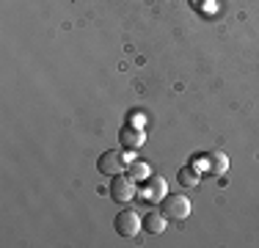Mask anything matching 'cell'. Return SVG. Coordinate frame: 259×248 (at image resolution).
Masks as SVG:
<instances>
[{
    "label": "cell",
    "mask_w": 259,
    "mask_h": 248,
    "mask_svg": "<svg viewBox=\"0 0 259 248\" xmlns=\"http://www.w3.org/2000/svg\"><path fill=\"white\" fill-rule=\"evenodd\" d=\"M165 196H168V182H165L163 177H149V179H146V185L141 188V198H146L149 204L163 201Z\"/></svg>",
    "instance_id": "5b68a950"
},
{
    "label": "cell",
    "mask_w": 259,
    "mask_h": 248,
    "mask_svg": "<svg viewBox=\"0 0 259 248\" xmlns=\"http://www.w3.org/2000/svg\"><path fill=\"white\" fill-rule=\"evenodd\" d=\"M144 229L149 234H163L165 232V215H163V210H149V215H144Z\"/></svg>",
    "instance_id": "ba28073f"
},
{
    "label": "cell",
    "mask_w": 259,
    "mask_h": 248,
    "mask_svg": "<svg viewBox=\"0 0 259 248\" xmlns=\"http://www.w3.org/2000/svg\"><path fill=\"white\" fill-rule=\"evenodd\" d=\"M119 141H121V146L124 149H138L141 144L146 141V135H144V130L141 127H121V133H119Z\"/></svg>",
    "instance_id": "8992f818"
},
{
    "label": "cell",
    "mask_w": 259,
    "mask_h": 248,
    "mask_svg": "<svg viewBox=\"0 0 259 248\" xmlns=\"http://www.w3.org/2000/svg\"><path fill=\"white\" fill-rule=\"evenodd\" d=\"M177 179H180L182 188H196L199 185V169L196 166H185V169H180V174H177Z\"/></svg>",
    "instance_id": "9c48e42d"
},
{
    "label": "cell",
    "mask_w": 259,
    "mask_h": 248,
    "mask_svg": "<svg viewBox=\"0 0 259 248\" xmlns=\"http://www.w3.org/2000/svg\"><path fill=\"white\" fill-rule=\"evenodd\" d=\"M160 210H163V215L171 218V221H185L190 213H193V204H190L188 196L171 193V196H165L163 201H160Z\"/></svg>",
    "instance_id": "7a4b0ae2"
},
{
    "label": "cell",
    "mask_w": 259,
    "mask_h": 248,
    "mask_svg": "<svg viewBox=\"0 0 259 248\" xmlns=\"http://www.w3.org/2000/svg\"><path fill=\"white\" fill-rule=\"evenodd\" d=\"M135 193H138V182H135L133 177H121V174H116L113 177V182H110V198L113 201H119V204H127V201H133Z\"/></svg>",
    "instance_id": "3957f363"
},
{
    "label": "cell",
    "mask_w": 259,
    "mask_h": 248,
    "mask_svg": "<svg viewBox=\"0 0 259 248\" xmlns=\"http://www.w3.org/2000/svg\"><path fill=\"white\" fill-rule=\"evenodd\" d=\"M133 160H135L133 149H127V152H116V149H110V152L100 154L97 169H100V174H105V177H116V174H124Z\"/></svg>",
    "instance_id": "6da1fadb"
},
{
    "label": "cell",
    "mask_w": 259,
    "mask_h": 248,
    "mask_svg": "<svg viewBox=\"0 0 259 248\" xmlns=\"http://www.w3.org/2000/svg\"><path fill=\"white\" fill-rule=\"evenodd\" d=\"M127 174L135 179V182H146V179L152 177V169L146 163H141V160H133V163H130V169H127Z\"/></svg>",
    "instance_id": "30bf717a"
},
{
    "label": "cell",
    "mask_w": 259,
    "mask_h": 248,
    "mask_svg": "<svg viewBox=\"0 0 259 248\" xmlns=\"http://www.w3.org/2000/svg\"><path fill=\"white\" fill-rule=\"evenodd\" d=\"M190 6H196V9H204L207 0H190Z\"/></svg>",
    "instance_id": "8fae6325"
},
{
    "label": "cell",
    "mask_w": 259,
    "mask_h": 248,
    "mask_svg": "<svg viewBox=\"0 0 259 248\" xmlns=\"http://www.w3.org/2000/svg\"><path fill=\"white\" fill-rule=\"evenodd\" d=\"M116 232L121 234V237H135V234L141 232V229H144V218H141L138 213H135V210H121L119 215H116Z\"/></svg>",
    "instance_id": "277c9868"
},
{
    "label": "cell",
    "mask_w": 259,
    "mask_h": 248,
    "mask_svg": "<svg viewBox=\"0 0 259 248\" xmlns=\"http://www.w3.org/2000/svg\"><path fill=\"white\" fill-rule=\"evenodd\" d=\"M204 169L209 171V174H215V177H224L226 174V169H229V157H226L224 152H212V154H207L204 157Z\"/></svg>",
    "instance_id": "52a82bcc"
}]
</instances>
